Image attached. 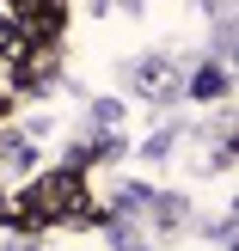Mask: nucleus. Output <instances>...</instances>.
Returning <instances> with one entry per match:
<instances>
[{
	"mask_svg": "<svg viewBox=\"0 0 239 251\" xmlns=\"http://www.w3.org/2000/svg\"><path fill=\"white\" fill-rule=\"evenodd\" d=\"M190 92H196V98H215V92H221V68L196 74V80H190Z\"/></svg>",
	"mask_w": 239,
	"mask_h": 251,
	"instance_id": "1",
	"label": "nucleus"
},
{
	"mask_svg": "<svg viewBox=\"0 0 239 251\" xmlns=\"http://www.w3.org/2000/svg\"><path fill=\"white\" fill-rule=\"evenodd\" d=\"M92 117H98V123H105V129H110V123H117V117H123V104H110V98H105V104H92Z\"/></svg>",
	"mask_w": 239,
	"mask_h": 251,
	"instance_id": "2",
	"label": "nucleus"
}]
</instances>
